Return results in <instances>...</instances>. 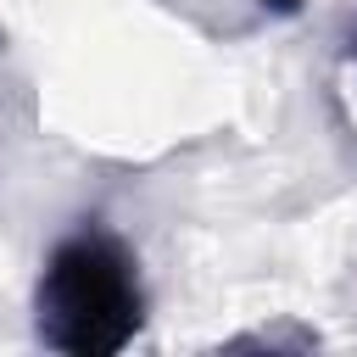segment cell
I'll return each instance as SVG.
<instances>
[{
	"mask_svg": "<svg viewBox=\"0 0 357 357\" xmlns=\"http://www.w3.org/2000/svg\"><path fill=\"white\" fill-rule=\"evenodd\" d=\"M351 61H357V39H351Z\"/></svg>",
	"mask_w": 357,
	"mask_h": 357,
	"instance_id": "3957f363",
	"label": "cell"
},
{
	"mask_svg": "<svg viewBox=\"0 0 357 357\" xmlns=\"http://www.w3.org/2000/svg\"><path fill=\"white\" fill-rule=\"evenodd\" d=\"M257 6H262L268 17H296V11L307 6V0H257Z\"/></svg>",
	"mask_w": 357,
	"mask_h": 357,
	"instance_id": "7a4b0ae2",
	"label": "cell"
},
{
	"mask_svg": "<svg viewBox=\"0 0 357 357\" xmlns=\"http://www.w3.org/2000/svg\"><path fill=\"white\" fill-rule=\"evenodd\" d=\"M145 329V279L134 245L106 223L61 234L33 284V335L61 357H117Z\"/></svg>",
	"mask_w": 357,
	"mask_h": 357,
	"instance_id": "6da1fadb",
	"label": "cell"
}]
</instances>
